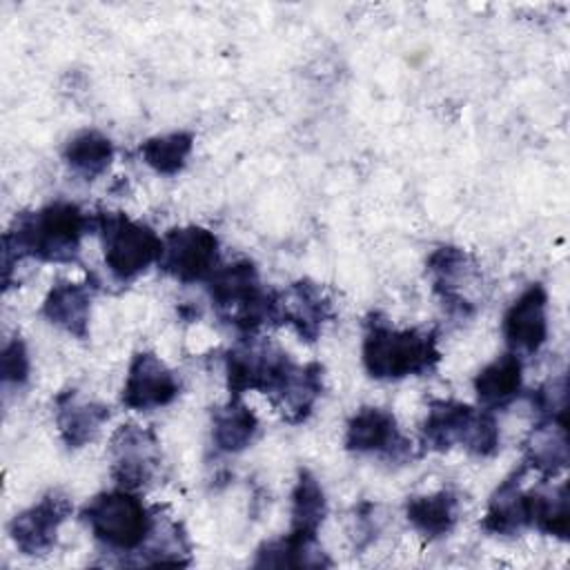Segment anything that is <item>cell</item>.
<instances>
[{
  "mask_svg": "<svg viewBox=\"0 0 570 570\" xmlns=\"http://www.w3.org/2000/svg\"><path fill=\"white\" fill-rule=\"evenodd\" d=\"M94 229V216L71 200H53L40 209L20 212L2 234V283L24 258L71 265L80 256L82 238Z\"/></svg>",
  "mask_w": 570,
  "mask_h": 570,
  "instance_id": "cell-1",
  "label": "cell"
},
{
  "mask_svg": "<svg viewBox=\"0 0 570 570\" xmlns=\"http://www.w3.org/2000/svg\"><path fill=\"white\" fill-rule=\"evenodd\" d=\"M361 361L367 376L376 381H403L407 376H425L441 361L439 338L434 330L396 327L381 312L365 318Z\"/></svg>",
  "mask_w": 570,
  "mask_h": 570,
  "instance_id": "cell-2",
  "label": "cell"
},
{
  "mask_svg": "<svg viewBox=\"0 0 570 570\" xmlns=\"http://www.w3.org/2000/svg\"><path fill=\"white\" fill-rule=\"evenodd\" d=\"M276 292L263 287L258 267L249 258L218 265L207 278L214 314L240 336H256L263 325L276 327Z\"/></svg>",
  "mask_w": 570,
  "mask_h": 570,
  "instance_id": "cell-3",
  "label": "cell"
},
{
  "mask_svg": "<svg viewBox=\"0 0 570 570\" xmlns=\"http://www.w3.org/2000/svg\"><path fill=\"white\" fill-rule=\"evenodd\" d=\"M419 439L423 452H450L459 445L476 459H490L501 448L494 412L454 399L430 401Z\"/></svg>",
  "mask_w": 570,
  "mask_h": 570,
  "instance_id": "cell-4",
  "label": "cell"
},
{
  "mask_svg": "<svg viewBox=\"0 0 570 570\" xmlns=\"http://www.w3.org/2000/svg\"><path fill=\"white\" fill-rule=\"evenodd\" d=\"M80 519L107 552L136 554L154 528L156 508H147L134 490L116 488L91 497Z\"/></svg>",
  "mask_w": 570,
  "mask_h": 570,
  "instance_id": "cell-5",
  "label": "cell"
},
{
  "mask_svg": "<svg viewBox=\"0 0 570 570\" xmlns=\"http://www.w3.org/2000/svg\"><path fill=\"white\" fill-rule=\"evenodd\" d=\"M94 232L100 238L109 274L120 283L134 281L160 261L163 236L147 223L134 220L122 212L100 209L94 214Z\"/></svg>",
  "mask_w": 570,
  "mask_h": 570,
  "instance_id": "cell-6",
  "label": "cell"
},
{
  "mask_svg": "<svg viewBox=\"0 0 570 570\" xmlns=\"http://www.w3.org/2000/svg\"><path fill=\"white\" fill-rule=\"evenodd\" d=\"M294 365L292 356L269 338L240 336V341L225 354L229 396L243 399L245 392H261L269 399L285 383Z\"/></svg>",
  "mask_w": 570,
  "mask_h": 570,
  "instance_id": "cell-7",
  "label": "cell"
},
{
  "mask_svg": "<svg viewBox=\"0 0 570 570\" xmlns=\"http://www.w3.org/2000/svg\"><path fill=\"white\" fill-rule=\"evenodd\" d=\"M220 243L218 236L203 225L171 227L163 236V254L158 269L183 285L200 283L218 269Z\"/></svg>",
  "mask_w": 570,
  "mask_h": 570,
  "instance_id": "cell-8",
  "label": "cell"
},
{
  "mask_svg": "<svg viewBox=\"0 0 570 570\" xmlns=\"http://www.w3.org/2000/svg\"><path fill=\"white\" fill-rule=\"evenodd\" d=\"M163 450L156 432L138 423H122L109 439V474L118 488L142 490L158 476Z\"/></svg>",
  "mask_w": 570,
  "mask_h": 570,
  "instance_id": "cell-9",
  "label": "cell"
},
{
  "mask_svg": "<svg viewBox=\"0 0 570 570\" xmlns=\"http://www.w3.org/2000/svg\"><path fill=\"white\" fill-rule=\"evenodd\" d=\"M425 272L432 283V292L439 296L448 314L468 318L476 312V303L470 294L481 285V267L468 249L459 245H439L428 256Z\"/></svg>",
  "mask_w": 570,
  "mask_h": 570,
  "instance_id": "cell-10",
  "label": "cell"
},
{
  "mask_svg": "<svg viewBox=\"0 0 570 570\" xmlns=\"http://www.w3.org/2000/svg\"><path fill=\"white\" fill-rule=\"evenodd\" d=\"M73 503L67 492L53 488L33 505L24 508L9 521V537L24 557H45L58 541L60 525L71 517Z\"/></svg>",
  "mask_w": 570,
  "mask_h": 570,
  "instance_id": "cell-11",
  "label": "cell"
},
{
  "mask_svg": "<svg viewBox=\"0 0 570 570\" xmlns=\"http://www.w3.org/2000/svg\"><path fill=\"white\" fill-rule=\"evenodd\" d=\"M343 445L352 454H374L396 463L412 456V443L399 430L396 416L376 405H363L350 416Z\"/></svg>",
  "mask_w": 570,
  "mask_h": 570,
  "instance_id": "cell-12",
  "label": "cell"
},
{
  "mask_svg": "<svg viewBox=\"0 0 570 570\" xmlns=\"http://www.w3.org/2000/svg\"><path fill=\"white\" fill-rule=\"evenodd\" d=\"M332 318V298L325 287L312 278H298L289 283L287 289L276 292V327H292L305 343H316Z\"/></svg>",
  "mask_w": 570,
  "mask_h": 570,
  "instance_id": "cell-13",
  "label": "cell"
},
{
  "mask_svg": "<svg viewBox=\"0 0 570 570\" xmlns=\"http://www.w3.org/2000/svg\"><path fill=\"white\" fill-rule=\"evenodd\" d=\"M180 394V383L171 367L154 352H136L120 392V403L127 410L151 412L171 405Z\"/></svg>",
  "mask_w": 570,
  "mask_h": 570,
  "instance_id": "cell-14",
  "label": "cell"
},
{
  "mask_svg": "<svg viewBox=\"0 0 570 570\" xmlns=\"http://www.w3.org/2000/svg\"><path fill=\"white\" fill-rule=\"evenodd\" d=\"M501 334L510 352L537 354L548 341V292L541 283H530L505 309Z\"/></svg>",
  "mask_w": 570,
  "mask_h": 570,
  "instance_id": "cell-15",
  "label": "cell"
},
{
  "mask_svg": "<svg viewBox=\"0 0 570 570\" xmlns=\"http://www.w3.org/2000/svg\"><path fill=\"white\" fill-rule=\"evenodd\" d=\"M91 303H94V285L76 283L60 278L56 281L40 307V314L47 323L62 330L65 334L85 341L89 336L91 321Z\"/></svg>",
  "mask_w": 570,
  "mask_h": 570,
  "instance_id": "cell-16",
  "label": "cell"
},
{
  "mask_svg": "<svg viewBox=\"0 0 570 570\" xmlns=\"http://www.w3.org/2000/svg\"><path fill=\"white\" fill-rule=\"evenodd\" d=\"M111 416L109 405L98 401H85L78 390L67 387L56 394L53 399V421L60 434V441L69 450H80L89 445L102 423Z\"/></svg>",
  "mask_w": 570,
  "mask_h": 570,
  "instance_id": "cell-17",
  "label": "cell"
},
{
  "mask_svg": "<svg viewBox=\"0 0 570 570\" xmlns=\"http://www.w3.org/2000/svg\"><path fill=\"white\" fill-rule=\"evenodd\" d=\"M568 419L539 416L523 439V465L548 481L559 476L568 468Z\"/></svg>",
  "mask_w": 570,
  "mask_h": 570,
  "instance_id": "cell-18",
  "label": "cell"
},
{
  "mask_svg": "<svg viewBox=\"0 0 570 570\" xmlns=\"http://www.w3.org/2000/svg\"><path fill=\"white\" fill-rule=\"evenodd\" d=\"M528 468L521 463L514 468L490 494L481 528L494 537H517L528 528L525 490L521 485Z\"/></svg>",
  "mask_w": 570,
  "mask_h": 570,
  "instance_id": "cell-19",
  "label": "cell"
},
{
  "mask_svg": "<svg viewBox=\"0 0 570 570\" xmlns=\"http://www.w3.org/2000/svg\"><path fill=\"white\" fill-rule=\"evenodd\" d=\"M325 370L321 363L312 361L305 365H294L285 383L274 396H269L274 410L287 423H303L314 412L316 401L323 396Z\"/></svg>",
  "mask_w": 570,
  "mask_h": 570,
  "instance_id": "cell-20",
  "label": "cell"
},
{
  "mask_svg": "<svg viewBox=\"0 0 570 570\" xmlns=\"http://www.w3.org/2000/svg\"><path fill=\"white\" fill-rule=\"evenodd\" d=\"M474 394L483 410H501L517 401L523 392V361L514 352H503L488 365H483L474 381Z\"/></svg>",
  "mask_w": 570,
  "mask_h": 570,
  "instance_id": "cell-21",
  "label": "cell"
},
{
  "mask_svg": "<svg viewBox=\"0 0 570 570\" xmlns=\"http://www.w3.org/2000/svg\"><path fill=\"white\" fill-rule=\"evenodd\" d=\"M191 561V543L180 521L156 508L154 528L142 548L129 559L134 566H187Z\"/></svg>",
  "mask_w": 570,
  "mask_h": 570,
  "instance_id": "cell-22",
  "label": "cell"
},
{
  "mask_svg": "<svg viewBox=\"0 0 570 570\" xmlns=\"http://www.w3.org/2000/svg\"><path fill=\"white\" fill-rule=\"evenodd\" d=\"M405 519L423 539H443L459 521V494L450 488L430 494H412L405 501Z\"/></svg>",
  "mask_w": 570,
  "mask_h": 570,
  "instance_id": "cell-23",
  "label": "cell"
},
{
  "mask_svg": "<svg viewBox=\"0 0 570 570\" xmlns=\"http://www.w3.org/2000/svg\"><path fill=\"white\" fill-rule=\"evenodd\" d=\"M254 568H330L332 559L318 543V537L287 532L281 539L258 546Z\"/></svg>",
  "mask_w": 570,
  "mask_h": 570,
  "instance_id": "cell-24",
  "label": "cell"
},
{
  "mask_svg": "<svg viewBox=\"0 0 570 570\" xmlns=\"http://www.w3.org/2000/svg\"><path fill=\"white\" fill-rule=\"evenodd\" d=\"M258 434V416L243 399H232L212 410V443L223 454L247 450Z\"/></svg>",
  "mask_w": 570,
  "mask_h": 570,
  "instance_id": "cell-25",
  "label": "cell"
},
{
  "mask_svg": "<svg viewBox=\"0 0 570 570\" xmlns=\"http://www.w3.org/2000/svg\"><path fill=\"white\" fill-rule=\"evenodd\" d=\"M528 505V528H534L541 534L568 541L570 532V494L568 483L559 485H539L525 490Z\"/></svg>",
  "mask_w": 570,
  "mask_h": 570,
  "instance_id": "cell-26",
  "label": "cell"
},
{
  "mask_svg": "<svg viewBox=\"0 0 570 570\" xmlns=\"http://www.w3.org/2000/svg\"><path fill=\"white\" fill-rule=\"evenodd\" d=\"M114 142L98 129L76 131L62 149V160L82 180H96L102 176L114 160Z\"/></svg>",
  "mask_w": 570,
  "mask_h": 570,
  "instance_id": "cell-27",
  "label": "cell"
},
{
  "mask_svg": "<svg viewBox=\"0 0 570 570\" xmlns=\"http://www.w3.org/2000/svg\"><path fill=\"white\" fill-rule=\"evenodd\" d=\"M292 523L289 530L307 537H318V530L327 517V497L316 479V474L307 468H298L296 481L292 488Z\"/></svg>",
  "mask_w": 570,
  "mask_h": 570,
  "instance_id": "cell-28",
  "label": "cell"
},
{
  "mask_svg": "<svg viewBox=\"0 0 570 570\" xmlns=\"http://www.w3.org/2000/svg\"><path fill=\"white\" fill-rule=\"evenodd\" d=\"M194 151L191 131H169L151 136L140 142L138 154L142 163L158 176H178Z\"/></svg>",
  "mask_w": 570,
  "mask_h": 570,
  "instance_id": "cell-29",
  "label": "cell"
},
{
  "mask_svg": "<svg viewBox=\"0 0 570 570\" xmlns=\"http://www.w3.org/2000/svg\"><path fill=\"white\" fill-rule=\"evenodd\" d=\"M31 374V361H29V350L27 343L20 334L11 336L0 352V376L2 383L9 387H22L27 385Z\"/></svg>",
  "mask_w": 570,
  "mask_h": 570,
  "instance_id": "cell-30",
  "label": "cell"
},
{
  "mask_svg": "<svg viewBox=\"0 0 570 570\" xmlns=\"http://www.w3.org/2000/svg\"><path fill=\"white\" fill-rule=\"evenodd\" d=\"M566 374L543 383L530 394V403L539 416H566Z\"/></svg>",
  "mask_w": 570,
  "mask_h": 570,
  "instance_id": "cell-31",
  "label": "cell"
},
{
  "mask_svg": "<svg viewBox=\"0 0 570 570\" xmlns=\"http://www.w3.org/2000/svg\"><path fill=\"white\" fill-rule=\"evenodd\" d=\"M376 505L370 501H361L356 505V525H354V537H356V548H365L367 543H372V539L376 537V519H374Z\"/></svg>",
  "mask_w": 570,
  "mask_h": 570,
  "instance_id": "cell-32",
  "label": "cell"
}]
</instances>
